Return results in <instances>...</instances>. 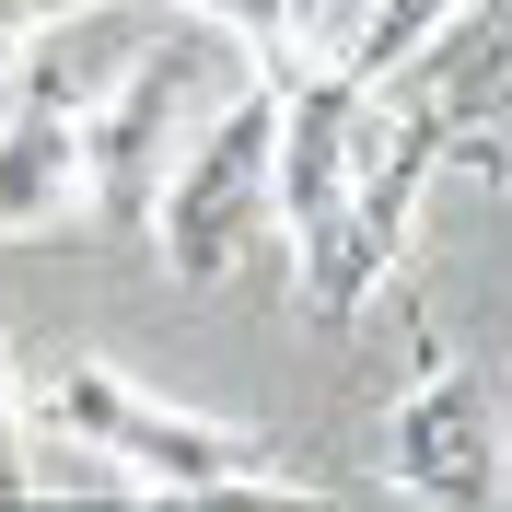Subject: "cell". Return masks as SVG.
<instances>
[{"mask_svg": "<svg viewBox=\"0 0 512 512\" xmlns=\"http://www.w3.org/2000/svg\"><path fill=\"white\" fill-rule=\"evenodd\" d=\"M82 12H47L0 94V233H70L82 222V117H94V82H82Z\"/></svg>", "mask_w": 512, "mask_h": 512, "instance_id": "obj_6", "label": "cell"}, {"mask_svg": "<svg viewBox=\"0 0 512 512\" xmlns=\"http://www.w3.org/2000/svg\"><path fill=\"white\" fill-rule=\"evenodd\" d=\"M233 70V35L222 24H163L140 35L117 59V82L94 94V117H82V210H105V222H140L163 187V163H175V140L198 128V94Z\"/></svg>", "mask_w": 512, "mask_h": 512, "instance_id": "obj_3", "label": "cell"}, {"mask_svg": "<svg viewBox=\"0 0 512 512\" xmlns=\"http://www.w3.org/2000/svg\"><path fill=\"white\" fill-rule=\"evenodd\" d=\"M47 431L117 454L128 489H256V478H280L268 431L210 419V408H175L152 384H128L117 361H59V373H47Z\"/></svg>", "mask_w": 512, "mask_h": 512, "instance_id": "obj_2", "label": "cell"}, {"mask_svg": "<svg viewBox=\"0 0 512 512\" xmlns=\"http://www.w3.org/2000/svg\"><path fill=\"white\" fill-rule=\"evenodd\" d=\"M443 128H454V82L396 94V105H361V128H350V198H338V245L303 268V315H315V326H350L361 303H373V280L408 256L419 187L443 175Z\"/></svg>", "mask_w": 512, "mask_h": 512, "instance_id": "obj_1", "label": "cell"}, {"mask_svg": "<svg viewBox=\"0 0 512 512\" xmlns=\"http://www.w3.org/2000/svg\"><path fill=\"white\" fill-rule=\"evenodd\" d=\"M35 24H47V12H0V94H12V70H24V47H35Z\"/></svg>", "mask_w": 512, "mask_h": 512, "instance_id": "obj_9", "label": "cell"}, {"mask_svg": "<svg viewBox=\"0 0 512 512\" xmlns=\"http://www.w3.org/2000/svg\"><path fill=\"white\" fill-rule=\"evenodd\" d=\"M24 501V396H12V338H0V512Z\"/></svg>", "mask_w": 512, "mask_h": 512, "instance_id": "obj_8", "label": "cell"}, {"mask_svg": "<svg viewBox=\"0 0 512 512\" xmlns=\"http://www.w3.org/2000/svg\"><path fill=\"white\" fill-rule=\"evenodd\" d=\"M408 338V384L384 408V478L431 512H501V408L489 384L443 350V326H396Z\"/></svg>", "mask_w": 512, "mask_h": 512, "instance_id": "obj_5", "label": "cell"}, {"mask_svg": "<svg viewBox=\"0 0 512 512\" xmlns=\"http://www.w3.org/2000/svg\"><path fill=\"white\" fill-rule=\"evenodd\" d=\"M268 152H280V94L245 70V82H233L187 140H175L152 210H140L175 280H222L233 256H245V233L268 222Z\"/></svg>", "mask_w": 512, "mask_h": 512, "instance_id": "obj_4", "label": "cell"}, {"mask_svg": "<svg viewBox=\"0 0 512 512\" xmlns=\"http://www.w3.org/2000/svg\"><path fill=\"white\" fill-rule=\"evenodd\" d=\"M12 512H338V501H326V489H280V478H256V489H82V501L24 489Z\"/></svg>", "mask_w": 512, "mask_h": 512, "instance_id": "obj_7", "label": "cell"}]
</instances>
